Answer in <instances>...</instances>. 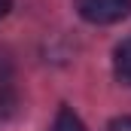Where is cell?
I'll use <instances>...</instances> for the list:
<instances>
[{
  "label": "cell",
  "mask_w": 131,
  "mask_h": 131,
  "mask_svg": "<svg viewBox=\"0 0 131 131\" xmlns=\"http://www.w3.org/2000/svg\"><path fill=\"white\" fill-rule=\"evenodd\" d=\"M18 110V95L12 89V79H0V122H6Z\"/></svg>",
  "instance_id": "obj_3"
},
{
  "label": "cell",
  "mask_w": 131,
  "mask_h": 131,
  "mask_svg": "<svg viewBox=\"0 0 131 131\" xmlns=\"http://www.w3.org/2000/svg\"><path fill=\"white\" fill-rule=\"evenodd\" d=\"M0 79H12V67H9V61L0 55Z\"/></svg>",
  "instance_id": "obj_6"
},
{
  "label": "cell",
  "mask_w": 131,
  "mask_h": 131,
  "mask_svg": "<svg viewBox=\"0 0 131 131\" xmlns=\"http://www.w3.org/2000/svg\"><path fill=\"white\" fill-rule=\"evenodd\" d=\"M107 131H131V116H122V119H113Z\"/></svg>",
  "instance_id": "obj_5"
},
{
  "label": "cell",
  "mask_w": 131,
  "mask_h": 131,
  "mask_svg": "<svg viewBox=\"0 0 131 131\" xmlns=\"http://www.w3.org/2000/svg\"><path fill=\"white\" fill-rule=\"evenodd\" d=\"M9 9H12V0H0V18H6Z\"/></svg>",
  "instance_id": "obj_7"
},
{
  "label": "cell",
  "mask_w": 131,
  "mask_h": 131,
  "mask_svg": "<svg viewBox=\"0 0 131 131\" xmlns=\"http://www.w3.org/2000/svg\"><path fill=\"white\" fill-rule=\"evenodd\" d=\"M76 12L89 25H113L131 15V0H76Z\"/></svg>",
  "instance_id": "obj_1"
},
{
  "label": "cell",
  "mask_w": 131,
  "mask_h": 131,
  "mask_svg": "<svg viewBox=\"0 0 131 131\" xmlns=\"http://www.w3.org/2000/svg\"><path fill=\"white\" fill-rule=\"evenodd\" d=\"M52 131H85V128H82L79 116L64 107V110H58V116H55V122H52Z\"/></svg>",
  "instance_id": "obj_4"
},
{
  "label": "cell",
  "mask_w": 131,
  "mask_h": 131,
  "mask_svg": "<svg viewBox=\"0 0 131 131\" xmlns=\"http://www.w3.org/2000/svg\"><path fill=\"white\" fill-rule=\"evenodd\" d=\"M113 70H116V76L122 82L131 85V40L116 46V52H113Z\"/></svg>",
  "instance_id": "obj_2"
}]
</instances>
